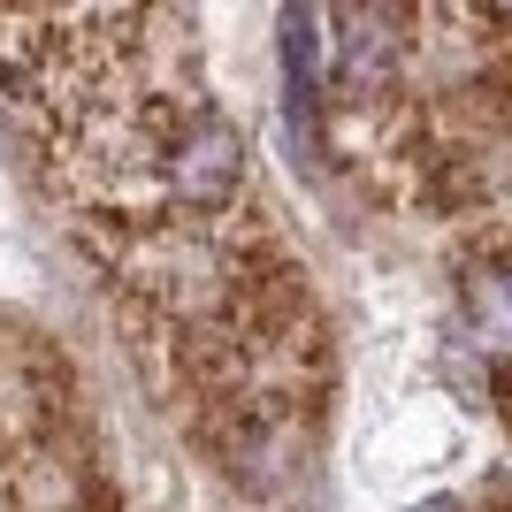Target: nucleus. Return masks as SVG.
Returning a JSON list of instances; mask_svg holds the SVG:
<instances>
[{"label": "nucleus", "instance_id": "obj_1", "mask_svg": "<svg viewBox=\"0 0 512 512\" xmlns=\"http://www.w3.org/2000/svg\"><path fill=\"white\" fill-rule=\"evenodd\" d=\"M237 176H245V130L230 115H199L184 138H176V161H169V184L184 207H230Z\"/></svg>", "mask_w": 512, "mask_h": 512}]
</instances>
